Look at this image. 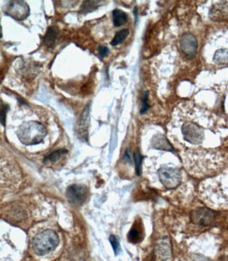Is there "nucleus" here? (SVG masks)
Instances as JSON below:
<instances>
[{
	"instance_id": "19",
	"label": "nucleus",
	"mask_w": 228,
	"mask_h": 261,
	"mask_svg": "<svg viewBox=\"0 0 228 261\" xmlns=\"http://www.w3.org/2000/svg\"><path fill=\"white\" fill-rule=\"evenodd\" d=\"M133 157L135 164L136 173H137V175H140L141 174L142 161L144 157L140 154L139 150L135 151Z\"/></svg>"
},
{
	"instance_id": "4",
	"label": "nucleus",
	"mask_w": 228,
	"mask_h": 261,
	"mask_svg": "<svg viewBox=\"0 0 228 261\" xmlns=\"http://www.w3.org/2000/svg\"><path fill=\"white\" fill-rule=\"evenodd\" d=\"M219 213L208 207H200L191 211L190 220L194 224L202 226L212 225Z\"/></svg>"
},
{
	"instance_id": "9",
	"label": "nucleus",
	"mask_w": 228,
	"mask_h": 261,
	"mask_svg": "<svg viewBox=\"0 0 228 261\" xmlns=\"http://www.w3.org/2000/svg\"><path fill=\"white\" fill-rule=\"evenodd\" d=\"M90 123V106L84 108L76 126V132L80 140L87 142L88 140V129Z\"/></svg>"
},
{
	"instance_id": "18",
	"label": "nucleus",
	"mask_w": 228,
	"mask_h": 261,
	"mask_svg": "<svg viewBox=\"0 0 228 261\" xmlns=\"http://www.w3.org/2000/svg\"><path fill=\"white\" fill-rule=\"evenodd\" d=\"M214 61L217 63H228V49H221L214 55Z\"/></svg>"
},
{
	"instance_id": "13",
	"label": "nucleus",
	"mask_w": 228,
	"mask_h": 261,
	"mask_svg": "<svg viewBox=\"0 0 228 261\" xmlns=\"http://www.w3.org/2000/svg\"><path fill=\"white\" fill-rule=\"evenodd\" d=\"M128 20L127 14L125 12L119 9H115L112 12V21L115 27H122L127 23Z\"/></svg>"
},
{
	"instance_id": "15",
	"label": "nucleus",
	"mask_w": 228,
	"mask_h": 261,
	"mask_svg": "<svg viewBox=\"0 0 228 261\" xmlns=\"http://www.w3.org/2000/svg\"><path fill=\"white\" fill-rule=\"evenodd\" d=\"M129 31L128 29H123L117 32L115 35L113 39L110 42V45L112 46H116L117 45L122 44L125 41L126 38L129 36Z\"/></svg>"
},
{
	"instance_id": "23",
	"label": "nucleus",
	"mask_w": 228,
	"mask_h": 261,
	"mask_svg": "<svg viewBox=\"0 0 228 261\" xmlns=\"http://www.w3.org/2000/svg\"><path fill=\"white\" fill-rule=\"evenodd\" d=\"M99 53L101 57H105L108 55V53H109V49L106 46H101L99 48Z\"/></svg>"
},
{
	"instance_id": "8",
	"label": "nucleus",
	"mask_w": 228,
	"mask_h": 261,
	"mask_svg": "<svg viewBox=\"0 0 228 261\" xmlns=\"http://www.w3.org/2000/svg\"><path fill=\"white\" fill-rule=\"evenodd\" d=\"M180 49L183 54L189 59H193L197 50V41L192 34L185 33L180 39Z\"/></svg>"
},
{
	"instance_id": "22",
	"label": "nucleus",
	"mask_w": 228,
	"mask_h": 261,
	"mask_svg": "<svg viewBox=\"0 0 228 261\" xmlns=\"http://www.w3.org/2000/svg\"><path fill=\"white\" fill-rule=\"evenodd\" d=\"M9 109V106H7V105H4L3 102H2V106H1V115H0V120H1L2 125L5 127L6 126V114H7V112Z\"/></svg>"
},
{
	"instance_id": "11",
	"label": "nucleus",
	"mask_w": 228,
	"mask_h": 261,
	"mask_svg": "<svg viewBox=\"0 0 228 261\" xmlns=\"http://www.w3.org/2000/svg\"><path fill=\"white\" fill-rule=\"evenodd\" d=\"M151 145L154 149L159 150L174 151V149L171 143L163 135L158 134L153 137L151 140Z\"/></svg>"
},
{
	"instance_id": "21",
	"label": "nucleus",
	"mask_w": 228,
	"mask_h": 261,
	"mask_svg": "<svg viewBox=\"0 0 228 261\" xmlns=\"http://www.w3.org/2000/svg\"><path fill=\"white\" fill-rule=\"evenodd\" d=\"M109 241L115 254L117 255L121 251V246L120 243H119V239L117 238V237L115 236V235H111L110 237Z\"/></svg>"
},
{
	"instance_id": "16",
	"label": "nucleus",
	"mask_w": 228,
	"mask_h": 261,
	"mask_svg": "<svg viewBox=\"0 0 228 261\" xmlns=\"http://www.w3.org/2000/svg\"><path fill=\"white\" fill-rule=\"evenodd\" d=\"M100 1H85L83 2L82 6L80 8V12L82 14H87V13L91 12L97 9L99 6V3H101Z\"/></svg>"
},
{
	"instance_id": "5",
	"label": "nucleus",
	"mask_w": 228,
	"mask_h": 261,
	"mask_svg": "<svg viewBox=\"0 0 228 261\" xmlns=\"http://www.w3.org/2000/svg\"><path fill=\"white\" fill-rule=\"evenodd\" d=\"M4 12L15 20L22 21L28 17L30 8L24 1H10L6 4Z\"/></svg>"
},
{
	"instance_id": "3",
	"label": "nucleus",
	"mask_w": 228,
	"mask_h": 261,
	"mask_svg": "<svg viewBox=\"0 0 228 261\" xmlns=\"http://www.w3.org/2000/svg\"><path fill=\"white\" fill-rule=\"evenodd\" d=\"M160 181L168 190L175 189L182 181V174L180 170L169 167H162L158 170Z\"/></svg>"
},
{
	"instance_id": "20",
	"label": "nucleus",
	"mask_w": 228,
	"mask_h": 261,
	"mask_svg": "<svg viewBox=\"0 0 228 261\" xmlns=\"http://www.w3.org/2000/svg\"><path fill=\"white\" fill-rule=\"evenodd\" d=\"M148 98L149 92L145 91L144 94H142L141 108H140V113L141 115L144 114V113H146L149 109Z\"/></svg>"
},
{
	"instance_id": "2",
	"label": "nucleus",
	"mask_w": 228,
	"mask_h": 261,
	"mask_svg": "<svg viewBox=\"0 0 228 261\" xmlns=\"http://www.w3.org/2000/svg\"><path fill=\"white\" fill-rule=\"evenodd\" d=\"M59 235L53 230H46L36 235L33 241V250L38 256L46 255L59 246Z\"/></svg>"
},
{
	"instance_id": "6",
	"label": "nucleus",
	"mask_w": 228,
	"mask_h": 261,
	"mask_svg": "<svg viewBox=\"0 0 228 261\" xmlns=\"http://www.w3.org/2000/svg\"><path fill=\"white\" fill-rule=\"evenodd\" d=\"M184 140L193 145L200 144L204 138V132L200 126L193 123H187L182 127Z\"/></svg>"
},
{
	"instance_id": "14",
	"label": "nucleus",
	"mask_w": 228,
	"mask_h": 261,
	"mask_svg": "<svg viewBox=\"0 0 228 261\" xmlns=\"http://www.w3.org/2000/svg\"><path fill=\"white\" fill-rule=\"evenodd\" d=\"M142 239L141 230L138 227H136L135 225H134L131 230L129 231V234H128V241L130 243L137 244L140 243Z\"/></svg>"
},
{
	"instance_id": "10",
	"label": "nucleus",
	"mask_w": 228,
	"mask_h": 261,
	"mask_svg": "<svg viewBox=\"0 0 228 261\" xmlns=\"http://www.w3.org/2000/svg\"><path fill=\"white\" fill-rule=\"evenodd\" d=\"M172 244L167 237L160 239L156 247L157 256L161 260L169 259L172 253Z\"/></svg>"
},
{
	"instance_id": "7",
	"label": "nucleus",
	"mask_w": 228,
	"mask_h": 261,
	"mask_svg": "<svg viewBox=\"0 0 228 261\" xmlns=\"http://www.w3.org/2000/svg\"><path fill=\"white\" fill-rule=\"evenodd\" d=\"M66 194L71 204L81 205L86 200L88 195V188L84 185H72L67 188Z\"/></svg>"
},
{
	"instance_id": "17",
	"label": "nucleus",
	"mask_w": 228,
	"mask_h": 261,
	"mask_svg": "<svg viewBox=\"0 0 228 261\" xmlns=\"http://www.w3.org/2000/svg\"><path fill=\"white\" fill-rule=\"evenodd\" d=\"M67 152L68 151L66 150L65 149H59V150L55 151L54 152L47 156L45 159H44V162L45 164L55 163L58 160H59L60 158H61L64 154Z\"/></svg>"
},
{
	"instance_id": "24",
	"label": "nucleus",
	"mask_w": 228,
	"mask_h": 261,
	"mask_svg": "<svg viewBox=\"0 0 228 261\" xmlns=\"http://www.w3.org/2000/svg\"><path fill=\"white\" fill-rule=\"evenodd\" d=\"M220 261H228V256H223Z\"/></svg>"
},
{
	"instance_id": "12",
	"label": "nucleus",
	"mask_w": 228,
	"mask_h": 261,
	"mask_svg": "<svg viewBox=\"0 0 228 261\" xmlns=\"http://www.w3.org/2000/svg\"><path fill=\"white\" fill-rule=\"evenodd\" d=\"M59 36V30L56 27H50L48 29L44 37V44L50 48H53L56 44Z\"/></svg>"
},
{
	"instance_id": "1",
	"label": "nucleus",
	"mask_w": 228,
	"mask_h": 261,
	"mask_svg": "<svg viewBox=\"0 0 228 261\" xmlns=\"http://www.w3.org/2000/svg\"><path fill=\"white\" fill-rule=\"evenodd\" d=\"M47 135L46 127L37 121L25 122L19 127L17 136L25 145H35L41 143Z\"/></svg>"
}]
</instances>
